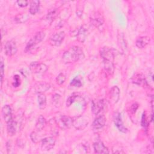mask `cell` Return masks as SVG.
<instances>
[{"label":"cell","instance_id":"30","mask_svg":"<svg viewBox=\"0 0 154 154\" xmlns=\"http://www.w3.org/2000/svg\"><path fill=\"white\" fill-rule=\"evenodd\" d=\"M70 85L75 87H81L82 85V82L81 80L78 77L76 76L72 80V81L70 83Z\"/></svg>","mask_w":154,"mask_h":154},{"label":"cell","instance_id":"31","mask_svg":"<svg viewBox=\"0 0 154 154\" xmlns=\"http://www.w3.org/2000/svg\"><path fill=\"white\" fill-rule=\"evenodd\" d=\"M66 80V76L64 73H60L56 78V82L57 84L58 85H62Z\"/></svg>","mask_w":154,"mask_h":154},{"label":"cell","instance_id":"7","mask_svg":"<svg viewBox=\"0 0 154 154\" xmlns=\"http://www.w3.org/2000/svg\"><path fill=\"white\" fill-rule=\"evenodd\" d=\"M57 124L61 129H69L73 125V119L68 116L62 115L58 119Z\"/></svg>","mask_w":154,"mask_h":154},{"label":"cell","instance_id":"6","mask_svg":"<svg viewBox=\"0 0 154 154\" xmlns=\"http://www.w3.org/2000/svg\"><path fill=\"white\" fill-rule=\"evenodd\" d=\"M65 37L64 31H60L54 34L49 39V43L53 46H59L63 43Z\"/></svg>","mask_w":154,"mask_h":154},{"label":"cell","instance_id":"1","mask_svg":"<svg viewBox=\"0 0 154 154\" xmlns=\"http://www.w3.org/2000/svg\"><path fill=\"white\" fill-rule=\"evenodd\" d=\"M84 58L82 49L78 46H73L66 51L62 55V60L65 64L75 63Z\"/></svg>","mask_w":154,"mask_h":154},{"label":"cell","instance_id":"14","mask_svg":"<svg viewBox=\"0 0 154 154\" xmlns=\"http://www.w3.org/2000/svg\"><path fill=\"white\" fill-rule=\"evenodd\" d=\"M105 103L103 100L93 101L91 104V111L94 115L97 116L104 108Z\"/></svg>","mask_w":154,"mask_h":154},{"label":"cell","instance_id":"11","mask_svg":"<svg viewBox=\"0 0 154 154\" xmlns=\"http://www.w3.org/2000/svg\"><path fill=\"white\" fill-rule=\"evenodd\" d=\"M88 122L85 117L83 116H78L73 119V125L75 128L79 130L84 129L88 124Z\"/></svg>","mask_w":154,"mask_h":154},{"label":"cell","instance_id":"39","mask_svg":"<svg viewBox=\"0 0 154 154\" xmlns=\"http://www.w3.org/2000/svg\"><path fill=\"white\" fill-rule=\"evenodd\" d=\"M60 98V95L58 94H55L54 96H52V100L54 102H58L59 99Z\"/></svg>","mask_w":154,"mask_h":154},{"label":"cell","instance_id":"4","mask_svg":"<svg viewBox=\"0 0 154 154\" xmlns=\"http://www.w3.org/2000/svg\"><path fill=\"white\" fill-rule=\"evenodd\" d=\"M29 68L32 73L39 74L45 73L48 69V67L45 64L38 61L32 62L29 64Z\"/></svg>","mask_w":154,"mask_h":154},{"label":"cell","instance_id":"19","mask_svg":"<svg viewBox=\"0 0 154 154\" xmlns=\"http://www.w3.org/2000/svg\"><path fill=\"white\" fill-rule=\"evenodd\" d=\"M50 88L49 84L45 82H40L35 84L34 87V90L35 93H44V92L48 90Z\"/></svg>","mask_w":154,"mask_h":154},{"label":"cell","instance_id":"33","mask_svg":"<svg viewBox=\"0 0 154 154\" xmlns=\"http://www.w3.org/2000/svg\"><path fill=\"white\" fill-rule=\"evenodd\" d=\"M20 84V79L19 75H16L14 76V82H13V85L14 87H17Z\"/></svg>","mask_w":154,"mask_h":154},{"label":"cell","instance_id":"36","mask_svg":"<svg viewBox=\"0 0 154 154\" xmlns=\"http://www.w3.org/2000/svg\"><path fill=\"white\" fill-rule=\"evenodd\" d=\"M17 5L20 7H26L28 4V1L26 0H18L16 1Z\"/></svg>","mask_w":154,"mask_h":154},{"label":"cell","instance_id":"8","mask_svg":"<svg viewBox=\"0 0 154 154\" xmlns=\"http://www.w3.org/2000/svg\"><path fill=\"white\" fill-rule=\"evenodd\" d=\"M5 53L7 56L11 57L15 55L17 51L16 43L14 40L7 41L4 45Z\"/></svg>","mask_w":154,"mask_h":154},{"label":"cell","instance_id":"10","mask_svg":"<svg viewBox=\"0 0 154 154\" xmlns=\"http://www.w3.org/2000/svg\"><path fill=\"white\" fill-rule=\"evenodd\" d=\"M55 144V139L54 137H49L42 140L41 147L44 151H48L54 148Z\"/></svg>","mask_w":154,"mask_h":154},{"label":"cell","instance_id":"38","mask_svg":"<svg viewBox=\"0 0 154 154\" xmlns=\"http://www.w3.org/2000/svg\"><path fill=\"white\" fill-rule=\"evenodd\" d=\"M6 147H7V153H11V149H12V144H11V141H8L6 143Z\"/></svg>","mask_w":154,"mask_h":154},{"label":"cell","instance_id":"5","mask_svg":"<svg viewBox=\"0 0 154 154\" xmlns=\"http://www.w3.org/2000/svg\"><path fill=\"white\" fill-rule=\"evenodd\" d=\"M116 50L108 47H103L100 50V56L103 60L114 62Z\"/></svg>","mask_w":154,"mask_h":154},{"label":"cell","instance_id":"34","mask_svg":"<svg viewBox=\"0 0 154 154\" xmlns=\"http://www.w3.org/2000/svg\"><path fill=\"white\" fill-rule=\"evenodd\" d=\"M141 125L143 128H146L147 126V119H146V114L144 112L143 115H142V118H141Z\"/></svg>","mask_w":154,"mask_h":154},{"label":"cell","instance_id":"23","mask_svg":"<svg viewBox=\"0 0 154 154\" xmlns=\"http://www.w3.org/2000/svg\"><path fill=\"white\" fill-rule=\"evenodd\" d=\"M103 67L105 72L109 75H112L114 72V63L112 61H105L103 60Z\"/></svg>","mask_w":154,"mask_h":154},{"label":"cell","instance_id":"21","mask_svg":"<svg viewBox=\"0 0 154 154\" xmlns=\"http://www.w3.org/2000/svg\"><path fill=\"white\" fill-rule=\"evenodd\" d=\"M132 82L140 86L147 85V81L143 74H137L132 78Z\"/></svg>","mask_w":154,"mask_h":154},{"label":"cell","instance_id":"9","mask_svg":"<svg viewBox=\"0 0 154 154\" xmlns=\"http://www.w3.org/2000/svg\"><path fill=\"white\" fill-rule=\"evenodd\" d=\"M113 121L115 126L120 132H122L123 133H126L128 132V129L123 125L122 114L120 112H116L114 114Z\"/></svg>","mask_w":154,"mask_h":154},{"label":"cell","instance_id":"37","mask_svg":"<svg viewBox=\"0 0 154 154\" xmlns=\"http://www.w3.org/2000/svg\"><path fill=\"white\" fill-rule=\"evenodd\" d=\"M138 108V104L137 103H134L131 106V108H130V112L131 114H134L136 111L137 110Z\"/></svg>","mask_w":154,"mask_h":154},{"label":"cell","instance_id":"17","mask_svg":"<svg viewBox=\"0 0 154 154\" xmlns=\"http://www.w3.org/2000/svg\"><path fill=\"white\" fill-rule=\"evenodd\" d=\"M106 123V118L103 115L97 116L92 123V126L94 129H100L102 128Z\"/></svg>","mask_w":154,"mask_h":154},{"label":"cell","instance_id":"13","mask_svg":"<svg viewBox=\"0 0 154 154\" xmlns=\"http://www.w3.org/2000/svg\"><path fill=\"white\" fill-rule=\"evenodd\" d=\"M88 29L87 25H82L78 29V31L76 34L77 40L81 43L84 42L87 38V37L88 35Z\"/></svg>","mask_w":154,"mask_h":154},{"label":"cell","instance_id":"24","mask_svg":"<svg viewBox=\"0 0 154 154\" xmlns=\"http://www.w3.org/2000/svg\"><path fill=\"white\" fill-rule=\"evenodd\" d=\"M46 120L45 118L42 116L40 115L37 118V120L36 121L35 123V128L38 131H42L46 126Z\"/></svg>","mask_w":154,"mask_h":154},{"label":"cell","instance_id":"26","mask_svg":"<svg viewBox=\"0 0 154 154\" xmlns=\"http://www.w3.org/2000/svg\"><path fill=\"white\" fill-rule=\"evenodd\" d=\"M117 38H118L119 46L121 49L122 51L123 52H124L125 51H126V50L127 49V46H126V41L125 40V37H124L123 35L121 33V34H119Z\"/></svg>","mask_w":154,"mask_h":154},{"label":"cell","instance_id":"20","mask_svg":"<svg viewBox=\"0 0 154 154\" xmlns=\"http://www.w3.org/2000/svg\"><path fill=\"white\" fill-rule=\"evenodd\" d=\"M150 38L148 36H142L138 38L135 42V45L138 48H143L146 47L150 42Z\"/></svg>","mask_w":154,"mask_h":154},{"label":"cell","instance_id":"25","mask_svg":"<svg viewBox=\"0 0 154 154\" xmlns=\"http://www.w3.org/2000/svg\"><path fill=\"white\" fill-rule=\"evenodd\" d=\"M37 101L40 109H43L46 106V96L44 93H39L37 96Z\"/></svg>","mask_w":154,"mask_h":154},{"label":"cell","instance_id":"27","mask_svg":"<svg viewBox=\"0 0 154 154\" xmlns=\"http://www.w3.org/2000/svg\"><path fill=\"white\" fill-rule=\"evenodd\" d=\"M58 14H59L58 9H57V8L54 9L48 13V14L46 16V19L51 22L57 17Z\"/></svg>","mask_w":154,"mask_h":154},{"label":"cell","instance_id":"16","mask_svg":"<svg viewBox=\"0 0 154 154\" xmlns=\"http://www.w3.org/2000/svg\"><path fill=\"white\" fill-rule=\"evenodd\" d=\"M2 115L4 121L6 123H8L13 119L12 109L10 105H5L2 108Z\"/></svg>","mask_w":154,"mask_h":154},{"label":"cell","instance_id":"3","mask_svg":"<svg viewBox=\"0 0 154 154\" xmlns=\"http://www.w3.org/2000/svg\"><path fill=\"white\" fill-rule=\"evenodd\" d=\"M90 21L92 25L97 28H100L104 23V18L99 11H94L90 14Z\"/></svg>","mask_w":154,"mask_h":154},{"label":"cell","instance_id":"18","mask_svg":"<svg viewBox=\"0 0 154 154\" xmlns=\"http://www.w3.org/2000/svg\"><path fill=\"white\" fill-rule=\"evenodd\" d=\"M93 149L94 152L96 153H108L109 150L108 148L103 144V143L98 141L93 144Z\"/></svg>","mask_w":154,"mask_h":154},{"label":"cell","instance_id":"35","mask_svg":"<svg viewBox=\"0 0 154 154\" xmlns=\"http://www.w3.org/2000/svg\"><path fill=\"white\" fill-rule=\"evenodd\" d=\"M30 138L33 143H37L38 141V137L35 132H32L30 135Z\"/></svg>","mask_w":154,"mask_h":154},{"label":"cell","instance_id":"15","mask_svg":"<svg viewBox=\"0 0 154 154\" xmlns=\"http://www.w3.org/2000/svg\"><path fill=\"white\" fill-rule=\"evenodd\" d=\"M7 131L8 134L10 135H14L19 128L17 122L12 119L10 121L7 123Z\"/></svg>","mask_w":154,"mask_h":154},{"label":"cell","instance_id":"12","mask_svg":"<svg viewBox=\"0 0 154 154\" xmlns=\"http://www.w3.org/2000/svg\"><path fill=\"white\" fill-rule=\"evenodd\" d=\"M120 89L117 86H113L109 90V98L112 103H116L120 98Z\"/></svg>","mask_w":154,"mask_h":154},{"label":"cell","instance_id":"32","mask_svg":"<svg viewBox=\"0 0 154 154\" xmlns=\"http://www.w3.org/2000/svg\"><path fill=\"white\" fill-rule=\"evenodd\" d=\"M0 69H1V85H2V82H3V78L4 76V64L2 60H1Z\"/></svg>","mask_w":154,"mask_h":154},{"label":"cell","instance_id":"28","mask_svg":"<svg viewBox=\"0 0 154 154\" xmlns=\"http://www.w3.org/2000/svg\"><path fill=\"white\" fill-rule=\"evenodd\" d=\"M29 19V16L26 14H20L17 15L15 18L14 20L17 23H24L26 21H27Z\"/></svg>","mask_w":154,"mask_h":154},{"label":"cell","instance_id":"2","mask_svg":"<svg viewBox=\"0 0 154 154\" xmlns=\"http://www.w3.org/2000/svg\"><path fill=\"white\" fill-rule=\"evenodd\" d=\"M45 37V34L42 31H39L35 34V35L31 38L26 44L25 47L26 51H29L32 49L37 44L42 42Z\"/></svg>","mask_w":154,"mask_h":154},{"label":"cell","instance_id":"29","mask_svg":"<svg viewBox=\"0 0 154 154\" xmlns=\"http://www.w3.org/2000/svg\"><path fill=\"white\" fill-rule=\"evenodd\" d=\"M78 97V94L77 93H73L67 99L66 106H70L72 103H73L75 100Z\"/></svg>","mask_w":154,"mask_h":154},{"label":"cell","instance_id":"22","mask_svg":"<svg viewBox=\"0 0 154 154\" xmlns=\"http://www.w3.org/2000/svg\"><path fill=\"white\" fill-rule=\"evenodd\" d=\"M40 8V1L37 0H32L30 2L29 12L31 14H35Z\"/></svg>","mask_w":154,"mask_h":154}]
</instances>
